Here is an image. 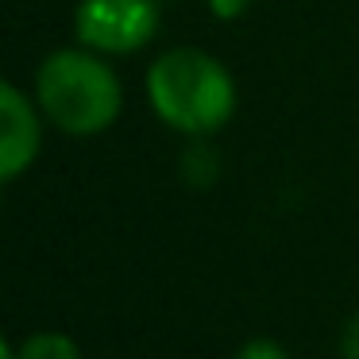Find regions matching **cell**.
I'll return each mask as SVG.
<instances>
[{
  "label": "cell",
  "mask_w": 359,
  "mask_h": 359,
  "mask_svg": "<svg viewBox=\"0 0 359 359\" xmlns=\"http://www.w3.org/2000/svg\"><path fill=\"white\" fill-rule=\"evenodd\" d=\"M147 104L170 132L209 140L236 116V78L217 55L201 47H170L147 66Z\"/></svg>",
  "instance_id": "1"
},
{
  "label": "cell",
  "mask_w": 359,
  "mask_h": 359,
  "mask_svg": "<svg viewBox=\"0 0 359 359\" xmlns=\"http://www.w3.org/2000/svg\"><path fill=\"white\" fill-rule=\"evenodd\" d=\"M35 104L70 140L104 135L124 112V86L109 55L89 47H58L35 70Z\"/></svg>",
  "instance_id": "2"
},
{
  "label": "cell",
  "mask_w": 359,
  "mask_h": 359,
  "mask_svg": "<svg viewBox=\"0 0 359 359\" xmlns=\"http://www.w3.org/2000/svg\"><path fill=\"white\" fill-rule=\"evenodd\" d=\"M74 35L97 55H135L158 35V0H78Z\"/></svg>",
  "instance_id": "3"
},
{
  "label": "cell",
  "mask_w": 359,
  "mask_h": 359,
  "mask_svg": "<svg viewBox=\"0 0 359 359\" xmlns=\"http://www.w3.org/2000/svg\"><path fill=\"white\" fill-rule=\"evenodd\" d=\"M43 124L47 116L39 112L32 93L4 81L0 86V182L12 186L35 166L43 151Z\"/></svg>",
  "instance_id": "4"
},
{
  "label": "cell",
  "mask_w": 359,
  "mask_h": 359,
  "mask_svg": "<svg viewBox=\"0 0 359 359\" xmlns=\"http://www.w3.org/2000/svg\"><path fill=\"white\" fill-rule=\"evenodd\" d=\"M20 359H81V344L70 332H58V328H39V332H27L24 340H16Z\"/></svg>",
  "instance_id": "5"
},
{
  "label": "cell",
  "mask_w": 359,
  "mask_h": 359,
  "mask_svg": "<svg viewBox=\"0 0 359 359\" xmlns=\"http://www.w3.org/2000/svg\"><path fill=\"white\" fill-rule=\"evenodd\" d=\"M232 359H294L286 351V344H278L274 336H251V340H243L240 348H236Z\"/></svg>",
  "instance_id": "6"
},
{
  "label": "cell",
  "mask_w": 359,
  "mask_h": 359,
  "mask_svg": "<svg viewBox=\"0 0 359 359\" xmlns=\"http://www.w3.org/2000/svg\"><path fill=\"white\" fill-rule=\"evenodd\" d=\"M340 359H359V309L340 328Z\"/></svg>",
  "instance_id": "7"
},
{
  "label": "cell",
  "mask_w": 359,
  "mask_h": 359,
  "mask_svg": "<svg viewBox=\"0 0 359 359\" xmlns=\"http://www.w3.org/2000/svg\"><path fill=\"white\" fill-rule=\"evenodd\" d=\"M251 0H209V12L217 20H224V24H232V20H240L243 12H248Z\"/></svg>",
  "instance_id": "8"
},
{
  "label": "cell",
  "mask_w": 359,
  "mask_h": 359,
  "mask_svg": "<svg viewBox=\"0 0 359 359\" xmlns=\"http://www.w3.org/2000/svg\"><path fill=\"white\" fill-rule=\"evenodd\" d=\"M0 359H20V351H16V340H4V348H0Z\"/></svg>",
  "instance_id": "9"
}]
</instances>
